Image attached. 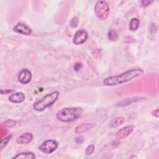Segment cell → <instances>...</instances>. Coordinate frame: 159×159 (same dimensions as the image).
Here are the masks:
<instances>
[{"instance_id":"6da1fadb","label":"cell","mask_w":159,"mask_h":159,"mask_svg":"<svg viewBox=\"0 0 159 159\" xmlns=\"http://www.w3.org/2000/svg\"><path fill=\"white\" fill-rule=\"evenodd\" d=\"M143 70L140 68H134L127 70L121 74L112 76L105 78L103 80V84L106 86H114L122 84L142 75Z\"/></svg>"},{"instance_id":"7a4b0ae2","label":"cell","mask_w":159,"mask_h":159,"mask_svg":"<svg viewBox=\"0 0 159 159\" xmlns=\"http://www.w3.org/2000/svg\"><path fill=\"white\" fill-rule=\"evenodd\" d=\"M83 110L81 107H64L58 111L57 113V118L63 122H70L79 119Z\"/></svg>"},{"instance_id":"3957f363","label":"cell","mask_w":159,"mask_h":159,"mask_svg":"<svg viewBox=\"0 0 159 159\" xmlns=\"http://www.w3.org/2000/svg\"><path fill=\"white\" fill-rule=\"evenodd\" d=\"M59 96V92L57 91H53L44 96L40 100L34 102L33 107L38 112H42L46 108L53 104Z\"/></svg>"},{"instance_id":"277c9868","label":"cell","mask_w":159,"mask_h":159,"mask_svg":"<svg viewBox=\"0 0 159 159\" xmlns=\"http://www.w3.org/2000/svg\"><path fill=\"white\" fill-rule=\"evenodd\" d=\"M94 13L99 20H105L109 14V7L108 3L105 1H98L94 6Z\"/></svg>"},{"instance_id":"5b68a950","label":"cell","mask_w":159,"mask_h":159,"mask_svg":"<svg viewBox=\"0 0 159 159\" xmlns=\"http://www.w3.org/2000/svg\"><path fill=\"white\" fill-rule=\"evenodd\" d=\"M58 147V143L54 140H47L43 142L39 146V149L42 153H51L54 152Z\"/></svg>"},{"instance_id":"8992f818","label":"cell","mask_w":159,"mask_h":159,"mask_svg":"<svg viewBox=\"0 0 159 159\" xmlns=\"http://www.w3.org/2000/svg\"><path fill=\"white\" fill-rule=\"evenodd\" d=\"M88 37V33L84 29H81L76 32L73 39V43L75 45H80L86 42Z\"/></svg>"},{"instance_id":"52a82bcc","label":"cell","mask_w":159,"mask_h":159,"mask_svg":"<svg viewBox=\"0 0 159 159\" xmlns=\"http://www.w3.org/2000/svg\"><path fill=\"white\" fill-rule=\"evenodd\" d=\"M134 127L132 125H127L119 129L116 134V138L117 140H122L127 137L133 131Z\"/></svg>"},{"instance_id":"ba28073f","label":"cell","mask_w":159,"mask_h":159,"mask_svg":"<svg viewBox=\"0 0 159 159\" xmlns=\"http://www.w3.org/2000/svg\"><path fill=\"white\" fill-rule=\"evenodd\" d=\"M32 79V73L27 69L22 70L19 75L18 80L19 82L22 84H27L29 83Z\"/></svg>"},{"instance_id":"9c48e42d","label":"cell","mask_w":159,"mask_h":159,"mask_svg":"<svg viewBox=\"0 0 159 159\" xmlns=\"http://www.w3.org/2000/svg\"><path fill=\"white\" fill-rule=\"evenodd\" d=\"M96 125V124L94 123H85V124H82L81 125H78L76 127L75 131L76 134H81L83 133L86 132L88 130H91L93 127H94Z\"/></svg>"},{"instance_id":"30bf717a","label":"cell","mask_w":159,"mask_h":159,"mask_svg":"<svg viewBox=\"0 0 159 159\" xmlns=\"http://www.w3.org/2000/svg\"><path fill=\"white\" fill-rule=\"evenodd\" d=\"M14 31L23 35H29L31 34V29L27 25L22 23L17 24L14 28Z\"/></svg>"},{"instance_id":"8fae6325","label":"cell","mask_w":159,"mask_h":159,"mask_svg":"<svg viewBox=\"0 0 159 159\" xmlns=\"http://www.w3.org/2000/svg\"><path fill=\"white\" fill-rule=\"evenodd\" d=\"M33 139V135L30 132H25L19 136L16 142L19 144H27L30 143Z\"/></svg>"},{"instance_id":"7c38bea8","label":"cell","mask_w":159,"mask_h":159,"mask_svg":"<svg viewBox=\"0 0 159 159\" xmlns=\"http://www.w3.org/2000/svg\"><path fill=\"white\" fill-rule=\"evenodd\" d=\"M25 99V94L22 92H17L12 94L9 97V100L13 103H20Z\"/></svg>"},{"instance_id":"4fadbf2b","label":"cell","mask_w":159,"mask_h":159,"mask_svg":"<svg viewBox=\"0 0 159 159\" xmlns=\"http://www.w3.org/2000/svg\"><path fill=\"white\" fill-rule=\"evenodd\" d=\"M125 122V119L123 117H117L112 119L109 123V127L110 128H116L122 125Z\"/></svg>"},{"instance_id":"5bb4252c","label":"cell","mask_w":159,"mask_h":159,"mask_svg":"<svg viewBox=\"0 0 159 159\" xmlns=\"http://www.w3.org/2000/svg\"><path fill=\"white\" fill-rule=\"evenodd\" d=\"M35 156L34 153L30 152H21L20 153H18L16 156L13 157L12 158H20V159H33L35 158Z\"/></svg>"},{"instance_id":"9a60e30c","label":"cell","mask_w":159,"mask_h":159,"mask_svg":"<svg viewBox=\"0 0 159 159\" xmlns=\"http://www.w3.org/2000/svg\"><path fill=\"white\" fill-rule=\"evenodd\" d=\"M140 99V98L139 97H135V98H128V99H122V101H120V102H119L117 103V106H127L129 105L132 103H133L135 101H139Z\"/></svg>"},{"instance_id":"2e32d148","label":"cell","mask_w":159,"mask_h":159,"mask_svg":"<svg viewBox=\"0 0 159 159\" xmlns=\"http://www.w3.org/2000/svg\"><path fill=\"white\" fill-rule=\"evenodd\" d=\"M139 27V20L137 18H132L129 24V29L132 31L136 30Z\"/></svg>"},{"instance_id":"e0dca14e","label":"cell","mask_w":159,"mask_h":159,"mask_svg":"<svg viewBox=\"0 0 159 159\" xmlns=\"http://www.w3.org/2000/svg\"><path fill=\"white\" fill-rule=\"evenodd\" d=\"M108 39L111 41H116L118 39V34L114 29H110L107 33Z\"/></svg>"},{"instance_id":"ac0fdd59","label":"cell","mask_w":159,"mask_h":159,"mask_svg":"<svg viewBox=\"0 0 159 159\" xmlns=\"http://www.w3.org/2000/svg\"><path fill=\"white\" fill-rule=\"evenodd\" d=\"M12 135L10 134V135H8L7 136H6V137H4V139H1V143H0L1 150H2L6 147V145L9 143V142L11 140V139L12 138Z\"/></svg>"},{"instance_id":"d6986e66","label":"cell","mask_w":159,"mask_h":159,"mask_svg":"<svg viewBox=\"0 0 159 159\" xmlns=\"http://www.w3.org/2000/svg\"><path fill=\"white\" fill-rule=\"evenodd\" d=\"M94 145L93 144H91V145H88L86 148V150H85V153L86 155H91L94 151Z\"/></svg>"},{"instance_id":"ffe728a7","label":"cell","mask_w":159,"mask_h":159,"mask_svg":"<svg viewBox=\"0 0 159 159\" xmlns=\"http://www.w3.org/2000/svg\"><path fill=\"white\" fill-rule=\"evenodd\" d=\"M4 124L5 126L6 127H13L14 125H16V121L14 120H11V119H9V120H7L6 121H5L4 122Z\"/></svg>"},{"instance_id":"44dd1931","label":"cell","mask_w":159,"mask_h":159,"mask_svg":"<svg viewBox=\"0 0 159 159\" xmlns=\"http://www.w3.org/2000/svg\"><path fill=\"white\" fill-rule=\"evenodd\" d=\"M78 24V20L77 17L72 18V19L71 20V22H70L71 26L72 27H76L77 26Z\"/></svg>"},{"instance_id":"7402d4cb","label":"cell","mask_w":159,"mask_h":159,"mask_svg":"<svg viewBox=\"0 0 159 159\" xmlns=\"http://www.w3.org/2000/svg\"><path fill=\"white\" fill-rule=\"evenodd\" d=\"M94 53H93L94 57L99 58V57H100L101 56V51L99 50L96 49V50H94Z\"/></svg>"},{"instance_id":"603a6c76","label":"cell","mask_w":159,"mask_h":159,"mask_svg":"<svg viewBox=\"0 0 159 159\" xmlns=\"http://www.w3.org/2000/svg\"><path fill=\"white\" fill-rule=\"evenodd\" d=\"M153 1H148V0H144V1H142L141 3L143 5V6L144 7H147L148 5H150Z\"/></svg>"},{"instance_id":"cb8c5ba5","label":"cell","mask_w":159,"mask_h":159,"mask_svg":"<svg viewBox=\"0 0 159 159\" xmlns=\"http://www.w3.org/2000/svg\"><path fill=\"white\" fill-rule=\"evenodd\" d=\"M152 116H153L154 117H159V111H158V109H156L153 110V111L152 112Z\"/></svg>"},{"instance_id":"d4e9b609","label":"cell","mask_w":159,"mask_h":159,"mask_svg":"<svg viewBox=\"0 0 159 159\" xmlns=\"http://www.w3.org/2000/svg\"><path fill=\"white\" fill-rule=\"evenodd\" d=\"M82 68V65L80 63H77L74 66V69L76 70V71H79L81 68Z\"/></svg>"},{"instance_id":"484cf974","label":"cell","mask_w":159,"mask_h":159,"mask_svg":"<svg viewBox=\"0 0 159 159\" xmlns=\"http://www.w3.org/2000/svg\"><path fill=\"white\" fill-rule=\"evenodd\" d=\"M12 91V90H10V89H6V90H4V91H3V89H1V93L2 94H7V93H11Z\"/></svg>"}]
</instances>
